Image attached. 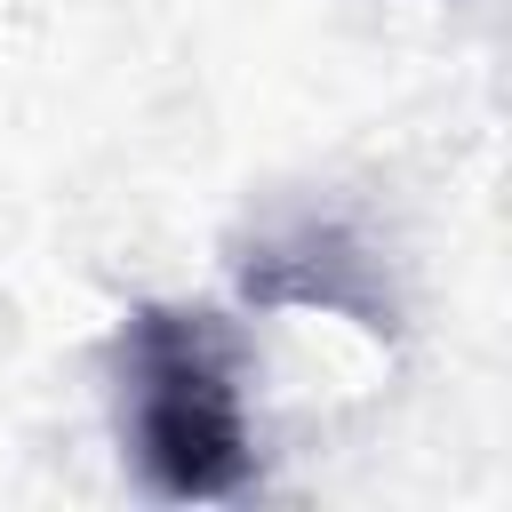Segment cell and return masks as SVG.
<instances>
[{"mask_svg":"<svg viewBox=\"0 0 512 512\" xmlns=\"http://www.w3.org/2000/svg\"><path fill=\"white\" fill-rule=\"evenodd\" d=\"M120 440L136 472L176 504H216L256 480L240 336L208 304H136L112 344Z\"/></svg>","mask_w":512,"mask_h":512,"instance_id":"1","label":"cell"},{"mask_svg":"<svg viewBox=\"0 0 512 512\" xmlns=\"http://www.w3.org/2000/svg\"><path fill=\"white\" fill-rule=\"evenodd\" d=\"M240 280L264 304H328V312H352L360 328H384L392 320V304H376V288H368V256L336 224H296V232L264 240L240 264Z\"/></svg>","mask_w":512,"mask_h":512,"instance_id":"2","label":"cell"}]
</instances>
